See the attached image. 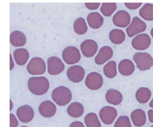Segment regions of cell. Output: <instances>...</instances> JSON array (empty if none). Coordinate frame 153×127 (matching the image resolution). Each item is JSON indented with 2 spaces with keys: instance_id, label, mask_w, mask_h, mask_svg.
I'll return each mask as SVG.
<instances>
[{
  "instance_id": "6da1fadb",
  "label": "cell",
  "mask_w": 153,
  "mask_h": 127,
  "mask_svg": "<svg viewBox=\"0 0 153 127\" xmlns=\"http://www.w3.org/2000/svg\"><path fill=\"white\" fill-rule=\"evenodd\" d=\"M28 89L33 95L41 96L48 92L50 84L45 77H33L30 78L28 83Z\"/></svg>"
},
{
  "instance_id": "7a4b0ae2",
  "label": "cell",
  "mask_w": 153,
  "mask_h": 127,
  "mask_svg": "<svg viewBox=\"0 0 153 127\" xmlns=\"http://www.w3.org/2000/svg\"><path fill=\"white\" fill-rule=\"evenodd\" d=\"M52 98L56 104L64 106L71 102L72 92L66 86H58L52 92Z\"/></svg>"
},
{
  "instance_id": "3957f363",
  "label": "cell",
  "mask_w": 153,
  "mask_h": 127,
  "mask_svg": "<svg viewBox=\"0 0 153 127\" xmlns=\"http://www.w3.org/2000/svg\"><path fill=\"white\" fill-rule=\"evenodd\" d=\"M133 60L140 70H148L153 66V58L146 52H137L133 56Z\"/></svg>"
},
{
  "instance_id": "277c9868",
  "label": "cell",
  "mask_w": 153,
  "mask_h": 127,
  "mask_svg": "<svg viewBox=\"0 0 153 127\" xmlns=\"http://www.w3.org/2000/svg\"><path fill=\"white\" fill-rule=\"evenodd\" d=\"M26 69L31 75H42L47 70V65L42 58L35 57L30 60Z\"/></svg>"
},
{
  "instance_id": "5b68a950",
  "label": "cell",
  "mask_w": 153,
  "mask_h": 127,
  "mask_svg": "<svg viewBox=\"0 0 153 127\" xmlns=\"http://www.w3.org/2000/svg\"><path fill=\"white\" fill-rule=\"evenodd\" d=\"M62 58L66 64L74 65L81 60V52L76 47H66L62 51Z\"/></svg>"
},
{
  "instance_id": "8992f818",
  "label": "cell",
  "mask_w": 153,
  "mask_h": 127,
  "mask_svg": "<svg viewBox=\"0 0 153 127\" xmlns=\"http://www.w3.org/2000/svg\"><path fill=\"white\" fill-rule=\"evenodd\" d=\"M86 86L91 91H97L102 88L103 84V79L98 72H90L85 79Z\"/></svg>"
},
{
  "instance_id": "52a82bcc",
  "label": "cell",
  "mask_w": 153,
  "mask_h": 127,
  "mask_svg": "<svg viewBox=\"0 0 153 127\" xmlns=\"http://www.w3.org/2000/svg\"><path fill=\"white\" fill-rule=\"evenodd\" d=\"M65 69V65L58 57H50L47 59V71L50 75H59Z\"/></svg>"
},
{
  "instance_id": "ba28073f",
  "label": "cell",
  "mask_w": 153,
  "mask_h": 127,
  "mask_svg": "<svg viewBox=\"0 0 153 127\" xmlns=\"http://www.w3.org/2000/svg\"><path fill=\"white\" fill-rule=\"evenodd\" d=\"M146 27H147L146 23L140 18H138L137 17H135L133 18L130 25L127 27L126 33L130 37H134L136 35L143 32L146 30Z\"/></svg>"
},
{
  "instance_id": "9c48e42d",
  "label": "cell",
  "mask_w": 153,
  "mask_h": 127,
  "mask_svg": "<svg viewBox=\"0 0 153 127\" xmlns=\"http://www.w3.org/2000/svg\"><path fill=\"white\" fill-rule=\"evenodd\" d=\"M99 117L102 122L105 125H111L117 117V111L116 108L111 106H104L101 109Z\"/></svg>"
},
{
  "instance_id": "30bf717a",
  "label": "cell",
  "mask_w": 153,
  "mask_h": 127,
  "mask_svg": "<svg viewBox=\"0 0 153 127\" xmlns=\"http://www.w3.org/2000/svg\"><path fill=\"white\" fill-rule=\"evenodd\" d=\"M151 43H152V40H151L150 36L144 34V33H142V34L137 35L133 38L131 45L135 50L143 51V50H146L149 48V46H151Z\"/></svg>"
},
{
  "instance_id": "8fae6325",
  "label": "cell",
  "mask_w": 153,
  "mask_h": 127,
  "mask_svg": "<svg viewBox=\"0 0 153 127\" xmlns=\"http://www.w3.org/2000/svg\"><path fill=\"white\" fill-rule=\"evenodd\" d=\"M98 51V45L93 39H86L81 45V51L86 58H92Z\"/></svg>"
},
{
  "instance_id": "7c38bea8",
  "label": "cell",
  "mask_w": 153,
  "mask_h": 127,
  "mask_svg": "<svg viewBox=\"0 0 153 127\" xmlns=\"http://www.w3.org/2000/svg\"><path fill=\"white\" fill-rule=\"evenodd\" d=\"M17 117L22 123H29L34 117V111L30 105H22L17 110Z\"/></svg>"
},
{
  "instance_id": "4fadbf2b",
  "label": "cell",
  "mask_w": 153,
  "mask_h": 127,
  "mask_svg": "<svg viewBox=\"0 0 153 127\" xmlns=\"http://www.w3.org/2000/svg\"><path fill=\"white\" fill-rule=\"evenodd\" d=\"M68 79L73 83H80L85 77V70L81 65H73L67 71Z\"/></svg>"
},
{
  "instance_id": "5bb4252c",
  "label": "cell",
  "mask_w": 153,
  "mask_h": 127,
  "mask_svg": "<svg viewBox=\"0 0 153 127\" xmlns=\"http://www.w3.org/2000/svg\"><path fill=\"white\" fill-rule=\"evenodd\" d=\"M130 15L125 11H118L113 17V23L120 28L128 27L130 24Z\"/></svg>"
},
{
  "instance_id": "9a60e30c",
  "label": "cell",
  "mask_w": 153,
  "mask_h": 127,
  "mask_svg": "<svg viewBox=\"0 0 153 127\" xmlns=\"http://www.w3.org/2000/svg\"><path fill=\"white\" fill-rule=\"evenodd\" d=\"M113 50L109 46H102L98 51L97 55L95 56L94 62L98 65H102L107 63L110 58L113 57Z\"/></svg>"
},
{
  "instance_id": "2e32d148",
  "label": "cell",
  "mask_w": 153,
  "mask_h": 127,
  "mask_svg": "<svg viewBox=\"0 0 153 127\" xmlns=\"http://www.w3.org/2000/svg\"><path fill=\"white\" fill-rule=\"evenodd\" d=\"M56 111H57L56 105L54 104V103H53L52 101H49V100L42 102L39 106V114L46 118L53 117L56 113Z\"/></svg>"
},
{
  "instance_id": "e0dca14e",
  "label": "cell",
  "mask_w": 153,
  "mask_h": 127,
  "mask_svg": "<svg viewBox=\"0 0 153 127\" xmlns=\"http://www.w3.org/2000/svg\"><path fill=\"white\" fill-rule=\"evenodd\" d=\"M135 70L134 63L130 59H123L118 65V71L123 76H130Z\"/></svg>"
},
{
  "instance_id": "ac0fdd59",
  "label": "cell",
  "mask_w": 153,
  "mask_h": 127,
  "mask_svg": "<svg viewBox=\"0 0 153 127\" xmlns=\"http://www.w3.org/2000/svg\"><path fill=\"white\" fill-rule=\"evenodd\" d=\"M87 22H88L90 28L99 29L103 24L104 19H103V17L100 13H98V12H91L87 17Z\"/></svg>"
},
{
  "instance_id": "d6986e66",
  "label": "cell",
  "mask_w": 153,
  "mask_h": 127,
  "mask_svg": "<svg viewBox=\"0 0 153 127\" xmlns=\"http://www.w3.org/2000/svg\"><path fill=\"white\" fill-rule=\"evenodd\" d=\"M131 121L133 125L137 127H141L146 123V114L142 109H136L131 112Z\"/></svg>"
},
{
  "instance_id": "ffe728a7",
  "label": "cell",
  "mask_w": 153,
  "mask_h": 127,
  "mask_svg": "<svg viewBox=\"0 0 153 127\" xmlns=\"http://www.w3.org/2000/svg\"><path fill=\"white\" fill-rule=\"evenodd\" d=\"M29 52L25 48H19V49H16L13 52V58H14V60L16 62L17 65L22 66V65H25L28 59H29Z\"/></svg>"
},
{
  "instance_id": "44dd1931",
  "label": "cell",
  "mask_w": 153,
  "mask_h": 127,
  "mask_svg": "<svg viewBox=\"0 0 153 127\" xmlns=\"http://www.w3.org/2000/svg\"><path fill=\"white\" fill-rule=\"evenodd\" d=\"M11 45L15 47H22L26 44V37L20 31H14L10 35Z\"/></svg>"
},
{
  "instance_id": "7402d4cb",
  "label": "cell",
  "mask_w": 153,
  "mask_h": 127,
  "mask_svg": "<svg viewBox=\"0 0 153 127\" xmlns=\"http://www.w3.org/2000/svg\"><path fill=\"white\" fill-rule=\"evenodd\" d=\"M106 101L110 104L118 105L123 102V94L117 90L109 89L105 95Z\"/></svg>"
},
{
  "instance_id": "603a6c76",
  "label": "cell",
  "mask_w": 153,
  "mask_h": 127,
  "mask_svg": "<svg viewBox=\"0 0 153 127\" xmlns=\"http://www.w3.org/2000/svg\"><path fill=\"white\" fill-rule=\"evenodd\" d=\"M68 114L74 118L82 117L84 113V106L79 102H74L68 105L67 109Z\"/></svg>"
},
{
  "instance_id": "cb8c5ba5",
  "label": "cell",
  "mask_w": 153,
  "mask_h": 127,
  "mask_svg": "<svg viewBox=\"0 0 153 127\" xmlns=\"http://www.w3.org/2000/svg\"><path fill=\"white\" fill-rule=\"evenodd\" d=\"M152 98V92L146 87H140L136 92V99L140 104H146Z\"/></svg>"
},
{
  "instance_id": "d4e9b609",
  "label": "cell",
  "mask_w": 153,
  "mask_h": 127,
  "mask_svg": "<svg viewBox=\"0 0 153 127\" xmlns=\"http://www.w3.org/2000/svg\"><path fill=\"white\" fill-rule=\"evenodd\" d=\"M109 39L114 45H121L125 40V33L120 29H114L109 32Z\"/></svg>"
},
{
  "instance_id": "484cf974",
  "label": "cell",
  "mask_w": 153,
  "mask_h": 127,
  "mask_svg": "<svg viewBox=\"0 0 153 127\" xmlns=\"http://www.w3.org/2000/svg\"><path fill=\"white\" fill-rule=\"evenodd\" d=\"M139 15L146 21H153V4H145L139 11Z\"/></svg>"
},
{
  "instance_id": "4316f807",
  "label": "cell",
  "mask_w": 153,
  "mask_h": 127,
  "mask_svg": "<svg viewBox=\"0 0 153 127\" xmlns=\"http://www.w3.org/2000/svg\"><path fill=\"white\" fill-rule=\"evenodd\" d=\"M104 75L108 79H114L117 74V65L115 61H109L103 68Z\"/></svg>"
},
{
  "instance_id": "83f0119b",
  "label": "cell",
  "mask_w": 153,
  "mask_h": 127,
  "mask_svg": "<svg viewBox=\"0 0 153 127\" xmlns=\"http://www.w3.org/2000/svg\"><path fill=\"white\" fill-rule=\"evenodd\" d=\"M74 31L78 35L85 34L88 31V26L85 19L82 18H78L74 22Z\"/></svg>"
},
{
  "instance_id": "f1b7e54d",
  "label": "cell",
  "mask_w": 153,
  "mask_h": 127,
  "mask_svg": "<svg viewBox=\"0 0 153 127\" xmlns=\"http://www.w3.org/2000/svg\"><path fill=\"white\" fill-rule=\"evenodd\" d=\"M84 122L87 127H102L98 117L94 112L88 113L84 118Z\"/></svg>"
},
{
  "instance_id": "f546056e",
  "label": "cell",
  "mask_w": 153,
  "mask_h": 127,
  "mask_svg": "<svg viewBox=\"0 0 153 127\" xmlns=\"http://www.w3.org/2000/svg\"><path fill=\"white\" fill-rule=\"evenodd\" d=\"M117 10L116 3H103L101 5V12L105 17H110Z\"/></svg>"
},
{
  "instance_id": "4dcf8cb0",
  "label": "cell",
  "mask_w": 153,
  "mask_h": 127,
  "mask_svg": "<svg viewBox=\"0 0 153 127\" xmlns=\"http://www.w3.org/2000/svg\"><path fill=\"white\" fill-rule=\"evenodd\" d=\"M114 127H131L130 119L127 116H120L116 121Z\"/></svg>"
},
{
  "instance_id": "1f68e13d",
  "label": "cell",
  "mask_w": 153,
  "mask_h": 127,
  "mask_svg": "<svg viewBox=\"0 0 153 127\" xmlns=\"http://www.w3.org/2000/svg\"><path fill=\"white\" fill-rule=\"evenodd\" d=\"M19 118L16 117V116L12 113L10 114V127H17L19 126Z\"/></svg>"
},
{
  "instance_id": "d6a6232c",
  "label": "cell",
  "mask_w": 153,
  "mask_h": 127,
  "mask_svg": "<svg viewBox=\"0 0 153 127\" xmlns=\"http://www.w3.org/2000/svg\"><path fill=\"white\" fill-rule=\"evenodd\" d=\"M141 5V3H125V6L130 10H137Z\"/></svg>"
},
{
  "instance_id": "836d02e7",
  "label": "cell",
  "mask_w": 153,
  "mask_h": 127,
  "mask_svg": "<svg viewBox=\"0 0 153 127\" xmlns=\"http://www.w3.org/2000/svg\"><path fill=\"white\" fill-rule=\"evenodd\" d=\"M100 4L99 3H85V6L89 9V10H92V11H94L96 10L97 8L100 7Z\"/></svg>"
},
{
  "instance_id": "e575fe53",
  "label": "cell",
  "mask_w": 153,
  "mask_h": 127,
  "mask_svg": "<svg viewBox=\"0 0 153 127\" xmlns=\"http://www.w3.org/2000/svg\"><path fill=\"white\" fill-rule=\"evenodd\" d=\"M69 127H85L84 126V125H83L82 122H80V121H74V122H73L72 124H71Z\"/></svg>"
},
{
  "instance_id": "d590c367",
  "label": "cell",
  "mask_w": 153,
  "mask_h": 127,
  "mask_svg": "<svg viewBox=\"0 0 153 127\" xmlns=\"http://www.w3.org/2000/svg\"><path fill=\"white\" fill-rule=\"evenodd\" d=\"M148 117L151 123H153V110H150L148 112Z\"/></svg>"
},
{
  "instance_id": "8d00e7d4",
  "label": "cell",
  "mask_w": 153,
  "mask_h": 127,
  "mask_svg": "<svg viewBox=\"0 0 153 127\" xmlns=\"http://www.w3.org/2000/svg\"><path fill=\"white\" fill-rule=\"evenodd\" d=\"M13 67H14V61L12 59V55L10 54V70H12L13 69Z\"/></svg>"
},
{
  "instance_id": "74e56055",
  "label": "cell",
  "mask_w": 153,
  "mask_h": 127,
  "mask_svg": "<svg viewBox=\"0 0 153 127\" xmlns=\"http://www.w3.org/2000/svg\"><path fill=\"white\" fill-rule=\"evenodd\" d=\"M10 104H11V107H10V111H12V107H13V104H12V100H10Z\"/></svg>"
},
{
  "instance_id": "f35d334b",
  "label": "cell",
  "mask_w": 153,
  "mask_h": 127,
  "mask_svg": "<svg viewBox=\"0 0 153 127\" xmlns=\"http://www.w3.org/2000/svg\"><path fill=\"white\" fill-rule=\"evenodd\" d=\"M150 106L152 107V108H153V98H152V100L151 101V103H150Z\"/></svg>"
},
{
  "instance_id": "ab89813d",
  "label": "cell",
  "mask_w": 153,
  "mask_h": 127,
  "mask_svg": "<svg viewBox=\"0 0 153 127\" xmlns=\"http://www.w3.org/2000/svg\"><path fill=\"white\" fill-rule=\"evenodd\" d=\"M151 34H152V37L153 38V28L152 29V31H151Z\"/></svg>"
},
{
  "instance_id": "60d3db41",
  "label": "cell",
  "mask_w": 153,
  "mask_h": 127,
  "mask_svg": "<svg viewBox=\"0 0 153 127\" xmlns=\"http://www.w3.org/2000/svg\"><path fill=\"white\" fill-rule=\"evenodd\" d=\"M20 127H27V126H20Z\"/></svg>"
},
{
  "instance_id": "b9f144b4",
  "label": "cell",
  "mask_w": 153,
  "mask_h": 127,
  "mask_svg": "<svg viewBox=\"0 0 153 127\" xmlns=\"http://www.w3.org/2000/svg\"><path fill=\"white\" fill-rule=\"evenodd\" d=\"M151 127H153V126H151Z\"/></svg>"
}]
</instances>
